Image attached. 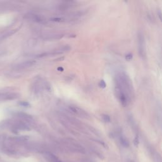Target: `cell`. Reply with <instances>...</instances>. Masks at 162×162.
<instances>
[{"label":"cell","mask_w":162,"mask_h":162,"mask_svg":"<svg viewBox=\"0 0 162 162\" xmlns=\"http://www.w3.org/2000/svg\"><path fill=\"white\" fill-rule=\"evenodd\" d=\"M13 129L12 131H16L18 130H30V128L29 125L23 121H17L14 123L13 126Z\"/></svg>","instance_id":"277c9868"},{"label":"cell","mask_w":162,"mask_h":162,"mask_svg":"<svg viewBox=\"0 0 162 162\" xmlns=\"http://www.w3.org/2000/svg\"><path fill=\"white\" fill-rule=\"evenodd\" d=\"M16 116L23 120L26 121V122H29L33 121V118L32 116H30V115L27 114V113H24V112H17L16 113Z\"/></svg>","instance_id":"52a82bcc"},{"label":"cell","mask_w":162,"mask_h":162,"mask_svg":"<svg viewBox=\"0 0 162 162\" xmlns=\"http://www.w3.org/2000/svg\"><path fill=\"white\" fill-rule=\"evenodd\" d=\"M69 110L74 114L84 118H89V115L82 108L76 106H70Z\"/></svg>","instance_id":"3957f363"},{"label":"cell","mask_w":162,"mask_h":162,"mask_svg":"<svg viewBox=\"0 0 162 162\" xmlns=\"http://www.w3.org/2000/svg\"><path fill=\"white\" fill-rule=\"evenodd\" d=\"M50 20L53 21V22H62L65 21V18L61 17H53L51 18Z\"/></svg>","instance_id":"7c38bea8"},{"label":"cell","mask_w":162,"mask_h":162,"mask_svg":"<svg viewBox=\"0 0 162 162\" xmlns=\"http://www.w3.org/2000/svg\"><path fill=\"white\" fill-rule=\"evenodd\" d=\"M132 54L131 53H129V54H126V59L127 61H130L132 59Z\"/></svg>","instance_id":"2e32d148"},{"label":"cell","mask_w":162,"mask_h":162,"mask_svg":"<svg viewBox=\"0 0 162 162\" xmlns=\"http://www.w3.org/2000/svg\"><path fill=\"white\" fill-rule=\"evenodd\" d=\"M19 105L22 107H30V104L27 101H20L19 103Z\"/></svg>","instance_id":"5bb4252c"},{"label":"cell","mask_w":162,"mask_h":162,"mask_svg":"<svg viewBox=\"0 0 162 162\" xmlns=\"http://www.w3.org/2000/svg\"><path fill=\"white\" fill-rule=\"evenodd\" d=\"M45 158L49 162H62L58 158L51 153L46 152L45 154Z\"/></svg>","instance_id":"ba28073f"},{"label":"cell","mask_w":162,"mask_h":162,"mask_svg":"<svg viewBox=\"0 0 162 162\" xmlns=\"http://www.w3.org/2000/svg\"><path fill=\"white\" fill-rule=\"evenodd\" d=\"M1 99L3 100H11V99H15L18 97V94L16 93H8V94H3L0 96Z\"/></svg>","instance_id":"9c48e42d"},{"label":"cell","mask_w":162,"mask_h":162,"mask_svg":"<svg viewBox=\"0 0 162 162\" xmlns=\"http://www.w3.org/2000/svg\"><path fill=\"white\" fill-rule=\"evenodd\" d=\"M102 118L105 122H110V121H111V118L108 115L103 114L102 115Z\"/></svg>","instance_id":"4fadbf2b"},{"label":"cell","mask_w":162,"mask_h":162,"mask_svg":"<svg viewBox=\"0 0 162 162\" xmlns=\"http://www.w3.org/2000/svg\"><path fill=\"white\" fill-rule=\"evenodd\" d=\"M120 143L122 144L123 146L124 147H128L129 146V143L128 141V140L123 135H121L120 138Z\"/></svg>","instance_id":"8fae6325"},{"label":"cell","mask_w":162,"mask_h":162,"mask_svg":"<svg viewBox=\"0 0 162 162\" xmlns=\"http://www.w3.org/2000/svg\"><path fill=\"white\" fill-rule=\"evenodd\" d=\"M133 162V161H130V162Z\"/></svg>","instance_id":"ac0fdd59"},{"label":"cell","mask_w":162,"mask_h":162,"mask_svg":"<svg viewBox=\"0 0 162 162\" xmlns=\"http://www.w3.org/2000/svg\"><path fill=\"white\" fill-rule=\"evenodd\" d=\"M36 63V62L35 60H33L25 61V62L20 63L15 65V68H17V69H25V68L32 67L33 65H35Z\"/></svg>","instance_id":"8992f818"},{"label":"cell","mask_w":162,"mask_h":162,"mask_svg":"<svg viewBox=\"0 0 162 162\" xmlns=\"http://www.w3.org/2000/svg\"><path fill=\"white\" fill-rule=\"evenodd\" d=\"M115 91L121 105L127 107L135 97V92L132 81L125 72H120L116 75L115 80Z\"/></svg>","instance_id":"6da1fadb"},{"label":"cell","mask_w":162,"mask_h":162,"mask_svg":"<svg viewBox=\"0 0 162 162\" xmlns=\"http://www.w3.org/2000/svg\"><path fill=\"white\" fill-rule=\"evenodd\" d=\"M99 86L101 88H105L106 86H107V84H106V83H105V82L103 80H101V81L99 82Z\"/></svg>","instance_id":"9a60e30c"},{"label":"cell","mask_w":162,"mask_h":162,"mask_svg":"<svg viewBox=\"0 0 162 162\" xmlns=\"http://www.w3.org/2000/svg\"><path fill=\"white\" fill-rule=\"evenodd\" d=\"M138 40V51L139 54L141 58L143 59L146 58V42L145 38L143 32H139L137 36Z\"/></svg>","instance_id":"7a4b0ae2"},{"label":"cell","mask_w":162,"mask_h":162,"mask_svg":"<svg viewBox=\"0 0 162 162\" xmlns=\"http://www.w3.org/2000/svg\"><path fill=\"white\" fill-rule=\"evenodd\" d=\"M26 17L30 20L33 21L34 22L41 23V24H44L46 22V20L45 18L40 15L36 14V13H29L26 15Z\"/></svg>","instance_id":"5b68a950"},{"label":"cell","mask_w":162,"mask_h":162,"mask_svg":"<svg viewBox=\"0 0 162 162\" xmlns=\"http://www.w3.org/2000/svg\"><path fill=\"white\" fill-rule=\"evenodd\" d=\"M63 37V34H62L56 33V34H50L48 35L45 36V38L46 39H60Z\"/></svg>","instance_id":"30bf717a"},{"label":"cell","mask_w":162,"mask_h":162,"mask_svg":"<svg viewBox=\"0 0 162 162\" xmlns=\"http://www.w3.org/2000/svg\"><path fill=\"white\" fill-rule=\"evenodd\" d=\"M0 144H2V141H1V137L0 136Z\"/></svg>","instance_id":"e0dca14e"}]
</instances>
